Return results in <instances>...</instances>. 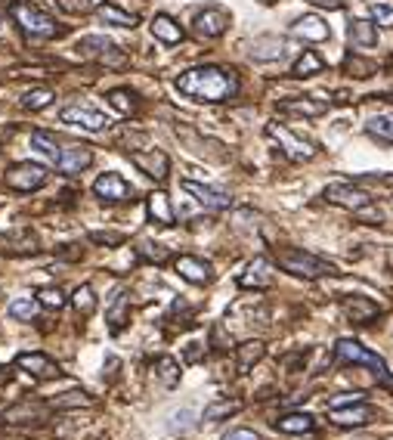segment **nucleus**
I'll use <instances>...</instances> for the list:
<instances>
[{
    "instance_id": "28",
    "label": "nucleus",
    "mask_w": 393,
    "mask_h": 440,
    "mask_svg": "<svg viewBox=\"0 0 393 440\" xmlns=\"http://www.w3.org/2000/svg\"><path fill=\"white\" fill-rule=\"evenodd\" d=\"M96 16H99V22L115 25V28H133V25H136V16L133 13H124L121 6H115V4H99L96 6Z\"/></svg>"
},
{
    "instance_id": "24",
    "label": "nucleus",
    "mask_w": 393,
    "mask_h": 440,
    "mask_svg": "<svg viewBox=\"0 0 393 440\" xmlns=\"http://www.w3.org/2000/svg\"><path fill=\"white\" fill-rule=\"evenodd\" d=\"M106 319H109V329H112L115 335L121 332V329L127 326V319H131V295L118 292L115 301H112V307H109V313H106Z\"/></svg>"
},
{
    "instance_id": "2",
    "label": "nucleus",
    "mask_w": 393,
    "mask_h": 440,
    "mask_svg": "<svg viewBox=\"0 0 393 440\" xmlns=\"http://www.w3.org/2000/svg\"><path fill=\"white\" fill-rule=\"evenodd\" d=\"M10 16L19 25L25 35L31 38H56L62 35V25H56V19L50 13H44L40 6L28 4V0H13L10 4Z\"/></svg>"
},
{
    "instance_id": "34",
    "label": "nucleus",
    "mask_w": 393,
    "mask_h": 440,
    "mask_svg": "<svg viewBox=\"0 0 393 440\" xmlns=\"http://www.w3.org/2000/svg\"><path fill=\"white\" fill-rule=\"evenodd\" d=\"M31 146H34V152H40L44 158H50L53 165L59 158V149H62V146H56V137L53 133H47V131H34L31 133Z\"/></svg>"
},
{
    "instance_id": "20",
    "label": "nucleus",
    "mask_w": 393,
    "mask_h": 440,
    "mask_svg": "<svg viewBox=\"0 0 393 440\" xmlns=\"http://www.w3.org/2000/svg\"><path fill=\"white\" fill-rule=\"evenodd\" d=\"M279 112L301 115V118H319L328 112V103L326 99H316V97H292V99H282Z\"/></svg>"
},
{
    "instance_id": "48",
    "label": "nucleus",
    "mask_w": 393,
    "mask_h": 440,
    "mask_svg": "<svg viewBox=\"0 0 393 440\" xmlns=\"http://www.w3.org/2000/svg\"><path fill=\"white\" fill-rule=\"evenodd\" d=\"M360 217H362V220H369V224H381V220H384V217H381V211H375L372 205H369V208H362V211H360Z\"/></svg>"
},
{
    "instance_id": "42",
    "label": "nucleus",
    "mask_w": 393,
    "mask_h": 440,
    "mask_svg": "<svg viewBox=\"0 0 393 440\" xmlns=\"http://www.w3.org/2000/svg\"><path fill=\"white\" fill-rule=\"evenodd\" d=\"M344 69H347L350 75H356V78H369V75L375 72V65L369 62V59H360V56H347Z\"/></svg>"
},
{
    "instance_id": "8",
    "label": "nucleus",
    "mask_w": 393,
    "mask_h": 440,
    "mask_svg": "<svg viewBox=\"0 0 393 440\" xmlns=\"http://www.w3.org/2000/svg\"><path fill=\"white\" fill-rule=\"evenodd\" d=\"M16 366H19L22 372H28L31 378H38V382H50V378H59L62 375V369H59V363H53L47 357V353H19L16 357Z\"/></svg>"
},
{
    "instance_id": "15",
    "label": "nucleus",
    "mask_w": 393,
    "mask_h": 440,
    "mask_svg": "<svg viewBox=\"0 0 393 440\" xmlns=\"http://www.w3.org/2000/svg\"><path fill=\"white\" fill-rule=\"evenodd\" d=\"M183 189L189 192V196L199 202V205H204L208 211H226L229 205H233V199L226 196V192L214 189V186H204V183H195V180H183Z\"/></svg>"
},
{
    "instance_id": "27",
    "label": "nucleus",
    "mask_w": 393,
    "mask_h": 440,
    "mask_svg": "<svg viewBox=\"0 0 393 440\" xmlns=\"http://www.w3.org/2000/svg\"><path fill=\"white\" fill-rule=\"evenodd\" d=\"M350 44L353 47H375L378 44V31H375V22L365 19H350Z\"/></svg>"
},
{
    "instance_id": "44",
    "label": "nucleus",
    "mask_w": 393,
    "mask_h": 440,
    "mask_svg": "<svg viewBox=\"0 0 393 440\" xmlns=\"http://www.w3.org/2000/svg\"><path fill=\"white\" fill-rule=\"evenodd\" d=\"M372 19L381 25V28H393V6L387 4H372Z\"/></svg>"
},
{
    "instance_id": "14",
    "label": "nucleus",
    "mask_w": 393,
    "mask_h": 440,
    "mask_svg": "<svg viewBox=\"0 0 393 440\" xmlns=\"http://www.w3.org/2000/svg\"><path fill=\"white\" fill-rule=\"evenodd\" d=\"M174 270L186 279V282H192V285H208L214 279V267L208 264V260L192 258V255H180V258H177Z\"/></svg>"
},
{
    "instance_id": "21",
    "label": "nucleus",
    "mask_w": 393,
    "mask_h": 440,
    "mask_svg": "<svg viewBox=\"0 0 393 440\" xmlns=\"http://www.w3.org/2000/svg\"><path fill=\"white\" fill-rule=\"evenodd\" d=\"M341 310L347 313L350 323H369V319H375L381 313V307L369 298H362V295H350V298L341 301Z\"/></svg>"
},
{
    "instance_id": "29",
    "label": "nucleus",
    "mask_w": 393,
    "mask_h": 440,
    "mask_svg": "<svg viewBox=\"0 0 393 440\" xmlns=\"http://www.w3.org/2000/svg\"><path fill=\"white\" fill-rule=\"evenodd\" d=\"M263 353H267V348H263V341H245L236 348V363H238V372H251L254 363L263 360Z\"/></svg>"
},
{
    "instance_id": "10",
    "label": "nucleus",
    "mask_w": 393,
    "mask_h": 440,
    "mask_svg": "<svg viewBox=\"0 0 393 440\" xmlns=\"http://www.w3.org/2000/svg\"><path fill=\"white\" fill-rule=\"evenodd\" d=\"M93 192H96L102 202H127V199H133V186L127 183L121 174H115V171H106L102 177H96Z\"/></svg>"
},
{
    "instance_id": "4",
    "label": "nucleus",
    "mask_w": 393,
    "mask_h": 440,
    "mask_svg": "<svg viewBox=\"0 0 393 440\" xmlns=\"http://www.w3.org/2000/svg\"><path fill=\"white\" fill-rule=\"evenodd\" d=\"M335 357L341 363H360V366H369L384 385H393V378L387 375V366H384V360L378 357V353H372L369 348H362L360 341H353V338H341V341L335 344Z\"/></svg>"
},
{
    "instance_id": "23",
    "label": "nucleus",
    "mask_w": 393,
    "mask_h": 440,
    "mask_svg": "<svg viewBox=\"0 0 393 440\" xmlns=\"http://www.w3.org/2000/svg\"><path fill=\"white\" fill-rule=\"evenodd\" d=\"M149 28H152V38L161 40V44H167V47H177L186 38V31L180 28V22H174L170 16H155Z\"/></svg>"
},
{
    "instance_id": "12",
    "label": "nucleus",
    "mask_w": 393,
    "mask_h": 440,
    "mask_svg": "<svg viewBox=\"0 0 393 440\" xmlns=\"http://www.w3.org/2000/svg\"><path fill=\"white\" fill-rule=\"evenodd\" d=\"M59 121L72 124V128H84V131H102L109 124L106 115L90 106H65L62 112H59Z\"/></svg>"
},
{
    "instance_id": "11",
    "label": "nucleus",
    "mask_w": 393,
    "mask_h": 440,
    "mask_svg": "<svg viewBox=\"0 0 393 440\" xmlns=\"http://www.w3.org/2000/svg\"><path fill=\"white\" fill-rule=\"evenodd\" d=\"M131 162L140 167L146 177H152V180H167L170 174V158L165 155L161 149H149V152H131Z\"/></svg>"
},
{
    "instance_id": "36",
    "label": "nucleus",
    "mask_w": 393,
    "mask_h": 440,
    "mask_svg": "<svg viewBox=\"0 0 393 440\" xmlns=\"http://www.w3.org/2000/svg\"><path fill=\"white\" fill-rule=\"evenodd\" d=\"M242 409V400H214L211 406H204V419L208 422H220V419H229Z\"/></svg>"
},
{
    "instance_id": "50",
    "label": "nucleus",
    "mask_w": 393,
    "mask_h": 440,
    "mask_svg": "<svg viewBox=\"0 0 393 440\" xmlns=\"http://www.w3.org/2000/svg\"><path fill=\"white\" fill-rule=\"evenodd\" d=\"M260 4H276V0H260Z\"/></svg>"
},
{
    "instance_id": "37",
    "label": "nucleus",
    "mask_w": 393,
    "mask_h": 440,
    "mask_svg": "<svg viewBox=\"0 0 393 440\" xmlns=\"http://www.w3.org/2000/svg\"><path fill=\"white\" fill-rule=\"evenodd\" d=\"M78 50H81V53H87V56H93V53L106 56L109 50H115V40L112 38H102V35H87V38L78 40Z\"/></svg>"
},
{
    "instance_id": "32",
    "label": "nucleus",
    "mask_w": 393,
    "mask_h": 440,
    "mask_svg": "<svg viewBox=\"0 0 393 440\" xmlns=\"http://www.w3.org/2000/svg\"><path fill=\"white\" fill-rule=\"evenodd\" d=\"M365 133L381 143H393V118L390 115H375L365 121Z\"/></svg>"
},
{
    "instance_id": "6",
    "label": "nucleus",
    "mask_w": 393,
    "mask_h": 440,
    "mask_svg": "<svg viewBox=\"0 0 393 440\" xmlns=\"http://www.w3.org/2000/svg\"><path fill=\"white\" fill-rule=\"evenodd\" d=\"M4 180L16 192H34V189H40V186L47 183V167L38 165V162H19V165H13L10 171H6Z\"/></svg>"
},
{
    "instance_id": "1",
    "label": "nucleus",
    "mask_w": 393,
    "mask_h": 440,
    "mask_svg": "<svg viewBox=\"0 0 393 440\" xmlns=\"http://www.w3.org/2000/svg\"><path fill=\"white\" fill-rule=\"evenodd\" d=\"M174 87L183 97L195 99V103H223L238 93V78L233 69H220V65H195L186 69L180 78L174 81Z\"/></svg>"
},
{
    "instance_id": "49",
    "label": "nucleus",
    "mask_w": 393,
    "mask_h": 440,
    "mask_svg": "<svg viewBox=\"0 0 393 440\" xmlns=\"http://www.w3.org/2000/svg\"><path fill=\"white\" fill-rule=\"evenodd\" d=\"M310 4L322 6V10H341V6H344V0H310Z\"/></svg>"
},
{
    "instance_id": "16",
    "label": "nucleus",
    "mask_w": 393,
    "mask_h": 440,
    "mask_svg": "<svg viewBox=\"0 0 393 440\" xmlns=\"http://www.w3.org/2000/svg\"><path fill=\"white\" fill-rule=\"evenodd\" d=\"M93 162V152L87 146H62L59 149V158H56V171L62 174H81L84 167H90Z\"/></svg>"
},
{
    "instance_id": "47",
    "label": "nucleus",
    "mask_w": 393,
    "mask_h": 440,
    "mask_svg": "<svg viewBox=\"0 0 393 440\" xmlns=\"http://www.w3.org/2000/svg\"><path fill=\"white\" fill-rule=\"evenodd\" d=\"M353 403H362V394H338L331 397V409H338V406H353Z\"/></svg>"
},
{
    "instance_id": "33",
    "label": "nucleus",
    "mask_w": 393,
    "mask_h": 440,
    "mask_svg": "<svg viewBox=\"0 0 393 440\" xmlns=\"http://www.w3.org/2000/svg\"><path fill=\"white\" fill-rule=\"evenodd\" d=\"M322 69H326V62H322V56H316L313 50H304L301 59L294 62V78H310V75H319Z\"/></svg>"
},
{
    "instance_id": "7",
    "label": "nucleus",
    "mask_w": 393,
    "mask_h": 440,
    "mask_svg": "<svg viewBox=\"0 0 393 440\" xmlns=\"http://www.w3.org/2000/svg\"><path fill=\"white\" fill-rule=\"evenodd\" d=\"M326 202H331V205H341V208H347V211H356L360 214L362 208H369L372 205V196L365 189H360L356 183H331L326 186Z\"/></svg>"
},
{
    "instance_id": "22",
    "label": "nucleus",
    "mask_w": 393,
    "mask_h": 440,
    "mask_svg": "<svg viewBox=\"0 0 393 440\" xmlns=\"http://www.w3.org/2000/svg\"><path fill=\"white\" fill-rule=\"evenodd\" d=\"M248 53H251V59H258V62H276V59L285 56V38L263 35L258 40H251Z\"/></svg>"
},
{
    "instance_id": "39",
    "label": "nucleus",
    "mask_w": 393,
    "mask_h": 440,
    "mask_svg": "<svg viewBox=\"0 0 393 440\" xmlns=\"http://www.w3.org/2000/svg\"><path fill=\"white\" fill-rule=\"evenodd\" d=\"M53 97H56V93L50 87H34V90H28L22 97V106L31 109V112H38V109H47L50 103H53Z\"/></svg>"
},
{
    "instance_id": "45",
    "label": "nucleus",
    "mask_w": 393,
    "mask_h": 440,
    "mask_svg": "<svg viewBox=\"0 0 393 440\" xmlns=\"http://www.w3.org/2000/svg\"><path fill=\"white\" fill-rule=\"evenodd\" d=\"M90 239L109 245V248H118V245L124 242V236H121V233H90Z\"/></svg>"
},
{
    "instance_id": "38",
    "label": "nucleus",
    "mask_w": 393,
    "mask_h": 440,
    "mask_svg": "<svg viewBox=\"0 0 393 440\" xmlns=\"http://www.w3.org/2000/svg\"><path fill=\"white\" fill-rule=\"evenodd\" d=\"M6 313H10L13 319H19V323H28V319L38 317V301H31V298H13L10 307H6Z\"/></svg>"
},
{
    "instance_id": "25",
    "label": "nucleus",
    "mask_w": 393,
    "mask_h": 440,
    "mask_svg": "<svg viewBox=\"0 0 393 440\" xmlns=\"http://www.w3.org/2000/svg\"><path fill=\"white\" fill-rule=\"evenodd\" d=\"M152 369H155V375L161 378V385L165 387H177L180 385V375H183V369H180V363H177L174 357H155L152 360Z\"/></svg>"
},
{
    "instance_id": "3",
    "label": "nucleus",
    "mask_w": 393,
    "mask_h": 440,
    "mask_svg": "<svg viewBox=\"0 0 393 440\" xmlns=\"http://www.w3.org/2000/svg\"><path fill=\"white\" fill-rule=\"evenodd\" d=\"M276 260L282 270H288L292 276H304V279H322V276H335L338 267L328 264V260L310 255L304 248H279Z\"/></svg>"
},
{
    "instance_id": "9",
    "label": "nucleus",
    "mask_w": 393,
    "mask_h": 440,
    "mask_svg": "<svg viewBox=\"0 0 393 440\" xmlns=\"http://www.w3.org/2000/svg\"><path fill=\"white\" fill-rule=\"evenodd\" d=\"M226 28H229V13L220 10V6H208V10H201L199 16H195V22H192V31L199 38H204V40L220 38Z\"/></svg>"
},
{
    "instance_id": "17",
    "label": "nucleus",
    "mask_w": 393,
    "mask_h": 440,
    "mask_svg": "<svg viewBox=\"0 0 393 440\" xmlns=\"http://www.w3.org/2000/svg\"><path fill=\"white\" fill-rule=\"evenodd\" d=\"M372 416H375V409L372 406H365V403L338 406V409L328 412V419L335 422L338 428H360V425H365V422H372Z\"/></svg>"
},
{
    "instance_id": "46",
    "label": "nucleus",
    "mask_w": 393,
    "mask_h": 440,
    "mask_svg": "<svg viewBox=\"0 0 393 440\" xmlns=\"http://www.w3.org/2000/svg\"><path fill=\"white\" fill-rule=\"evenodd\" d=\"M223 440H260L258 431H251V428H233V431H226Z\"/></svg>"
},
{
    "instance_id": "5",
    "label": "nucleus",
    "mask_w": 393,
    "mask_h": 440,
    "mask_svg": "<svg viewBox=\"0 0 393 440\" xmlns=\"http://www.w3.org/2000/svg\"><path fill=\"white\" fill-rule=\"evenodd\" d=\"M267 137H272L282 146V152H285L292 162H310V158L316 155V146L310 140H304V137H297V133L292 128H285V124H276V121H270L267 124Z\"/></svg>"
},
{
    "instance_id": "18",
    "label": "nucleus",
    "mask_w": 393,
    "mask_h": 440,
    "mask_svg": "<svg viewBox=\"0 0 393 440\" xmlns=\"http://www.w3.org/2000/svg\"><path fill=\"white\" fill-rule=\"evenodd\" d=\"M238 285H242V289H258V292L270 289L272 285V264L267 258H254L245 273L238 276Z\"/></svg>"
},
{
    "instance_id": "13",
    "label": "nucleus",
    "mask_w": 393,
    "mask_h": 440,
    "mask_svg": "<svg viewBox=\"0 0 393 440\" xmlns=\"http://www.w3.org/2000/svg\"><path fill=\"white\" fill-rule=\"evenodd\" d=\"M50 409V403H16L10 406V409H4V416H0V422H6V425H40Z\"/></svg>"
},
{
    "instance_id": "43",
    "label": "nucleus",
    "mask_w": 393,
    "mask_h": 440,
    "mask_svg": "<svg viewBox=\"0 0 393 440\" xmlns=\"http://www.w3.org/2000/svg\"><path fill=\"white\" fill-rule=\"evenodd\" d=\"M192 425H195V422H192V409H186V406H183V409L170 412V431H174V434H177V431H189Z\"/></svg>"
},
{
    "instance_id": "31",
    "label": "nucleus",
    "mask_w": 393,
    "mask_h": 440,
    "mask_svg": "<svg viewBox=\"0 0 393 440\" xmlns=\"http://www.w3.org/2000/svg\"><path fill=\"white\" fill-rule=\"evenodd\" d=\"M136 255H140L146 264H167L170 260V248L167 245H158V242H136Z\"/></svg>"
},
{
    "instance_id": "41",
    "label": "nucleus",
    "mask_w": 393,
    "mask_h": 440,
    "mask_svg": "<svg viewBox=\"0 0 393 440\" xmlns=\"http://www.w3.org/2000/svg\"><path fill=\"white\" fill-rule=\"evenodd\" d=\"M38 304H44L47 310H62L65 307V295L59 285H47V289L38 292Z\"/></svg>"
},
{
    "instance_id": "35",
    "label": "nucleus",
    "mask_w": 393,
    "mask_h": 440,
    "mask_svg": "<svg viewBox=\"0 0 393 440\" xmlns=\"http://www.w3.org/2000/svg\"><path fill=\"white\" fill-rule=\"evenodd\" d=\"M72 307L81 313V317H93L96 313V295H93L90 285H78L72 295Z\"/></svg>"
},
{
    "instance_id": "19",
    "label": "nucleus",
    "mask_w": 393,
    "mask_h": 440,
    "mask_svg": "<svg viewBox=\"0 0 393 440\" xmlns=\"http://www.w3.org/2000/svg\"><path fill=\"white\" fill-rule=\"evenodd\" d=\"M292 35L301 38V40H310V44H322V40L331 38V28H328V22L319 19V16H301V19L292 25Z\"/></svg>"
},
{
    "instance_id": "40",
    "label": "nucleus",
    "mask_w": 393,
    "mask_h": 440,
    "mask_svg": "<svg viewBox=\"0 0 393 440\" xmlns=\"http://www.w3.org/2000/svg\"><path fill=\"white\" fill-rule=\"evenodd\" d=\"M109 103H112L121 115H136V109H140V103H136L133 93H131V90H121V87L109 93Z\"/></svg>"
},
{
    "instance_id": "26",
    "label": "nucleus",
    "mask_w": 393,
    "mask_h": 440,
    "mask_svg": "<svg viewBox=\"0 0 393 440\" xmlns=\"http://www.w3.org/2000/svg\"><path fill=\"white\" fill-rule=\"evenodd\" d=\"M276 428L282 434H310L316 428V422H313V416H306V412H288V416L276 419Z\"/></svg>"
},
{
    "instance_id": "30",
    "label": "nucleus",
    "mask_w": 393,
    "mask_h": 440,
    "mask_svg": "<svg viewBox=\"0 0 393 440\" xmlns=\"http://www.w3.org/2000/svg\"><path fill=\"white\" fill-rule=\"evenodd\" d=\"M149 217H152V224H161V226L174 224V208H170V202H167V192L158 189L149 196Z\"/></svg>"
}]
</instances>
